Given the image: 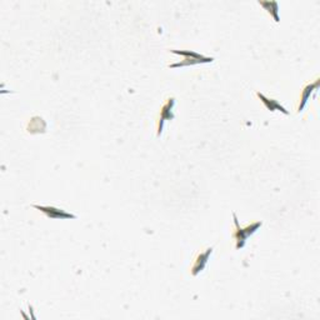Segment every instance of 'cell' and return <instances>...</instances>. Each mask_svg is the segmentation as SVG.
Instances as JSON below:
<instances>
[{
    "label": "cell",
    "instance_id": "obj_2",
    "mask_svg": "<svg viewBox=\"0 0 320 320\" xmlns=\"http://www.w3.org/2000/svg\"><path fill=\"white\" fill-rule=\"evenodd\" d=\"M174 54L178 55L185 56L184 61L179 64H172L170 68H178V67H185V65H193V64H202V63H211L214 60L213 58H209V56L200 55V54L194 53V52H183V50H172Z\"/></svg>",
    "mask_w": 320,
    "mask_h": 320
},
{
    "label": "cell",
    "instance_id": "obj_7",
    "mask_svg": "<svg viewBox=\"0 0 320 320\" xmlns=\"http://www.w3.org/2000/svg\"><path fill=\"white\" fill-rule=\"evenodd\" d=\"M257 95L259 96V99L263 101V104L267 106V109L271 110V112H274V110H279V112L284 113V114H289L288 110H285V108L280 105V104L278 103L276 100H274V99H268L267 96H264L262 94V93H259V92L257 93Z\"/></svg>",
    "mask_w": 320,
    "mask_h": 320
},
{
    "label": "cell",
    "instance_id": "obj_1",
    "mask_svg": "<svg viewBox=\"0 0 320 320\" xmlns=\"http://www.w3.org/2000/svg\"><path fill=\"white\" fill-rule=\"evenodd\" d=\"M234 219H235V228H237V230L234 231V239L237 240V249H240L245 245L246 238H248L249 235L255 233L258 229H259V226H262V222H255L253 223V224L246 225L245 228H240L237 219V215L235 214Z\"/></svg>",
    "mask_w": 320,
    "mask_h": 320
},
{
    "label": "cell",
    "instance_id": "obj_5",
    "mask_svg": "<svg viewBox=\"0 0 320 320\" xmlns=\"http://www.w3.org/2000/svg\"><path fill=\"white\" fill-rule=\"evenodd\" d=\"M211 253H213V248H208L204 251L198 253V255L195 257L194 262H193V265H191L193 275H198L200 271H203V269L205 268L206 263H208V259H209V257L211 255Z\"/></svg>",
    "mask_w": 320,
    "mask_h": 320
},
{
    "label": "cell",
    "instance_id": "obj_6",
    "mask_svg": "<svg viewBox=\"0 0 320 320\" xmlns=\"http://www.w3.org/2000/svg\"><path fill=\"white\" fill-rule=\"evenodd\" d=\"M318 87H319V80H316L315 83H309L303 88L302 92H300V100H299L298 106H296V112L298 113L303 112V109H304L305 105H307L308 100H309L311 93L315 92V90L318 89Z\"/></svg>",
    "mask_w": 320,
    "mask_h": 320
},
{
    "label": "cell",
    "instance_id": "obj_3",
    "mask_svg": "<svg viewBox=\"0 0 320 320\" xmlns=\"http://www.w3.org/2000/svg\"><path fill=\"white\" fill-rule=\"evenodd\" d=\"M174 105H175V99L169 98L168 100L163 104V106H161L159 118H158V121H157L158 137H160V134L163 133L164 123H165L166 120H172V119H174V114H173V108H174Z\"/></svg>",
    "mask_w": 320,
    "mask_h": 320
},
{
    "label": "cell",
    "instance_id": "obj_4",
    "mask_svg": "<svg viewBox=\"0 0 320 320\" xmlns=\"http://www.w3.org/2000/svg\"><path fill=\"white\" fill-rule=\"evenodd\" d=\"M33 208L38 209L41 213H44L48 218L50 219H75L74 214L67 213L65 210H61V209L55 208V206H44V205H33Z\"/></svg>",
    "mask_w": 320,
    "mask_h": 320
},
{
    "label": "cell",
    "instance_id": "obj_8",
    "mask_svg": "<svg viewBox=\"0 0 320 320\" xmlns=\"http://www.w3.org/2000/svg\"><path fill=\"white\" fill-rule=\"evenodd\" d=\"M259 4L262 5V7H264L265 9H267L269 13H270V15L273 16L274 20H275L276 23L279 22V15H278V3H275V2H259Z\"/></svg>",
    "mask_w": 320,
    "mask_h": 320
}]
</instances>
